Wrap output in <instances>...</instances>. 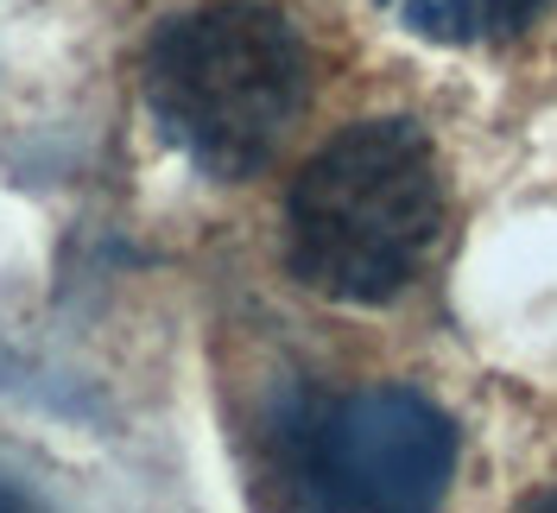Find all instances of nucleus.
<instances>
[{
    "instance_id": "nucleus-1",
    "label": "nucleus",
    "mask_w": 557,
    "mask_h": 513,
    "mask_svg": "<svg viewBox=\"0 0 557 513\" xmlns=\"http://www.w3.org/2000/svg\"><path fill=\"white\" fill-rule=\"evenodd\" d=\"M444 209V166L418 121H355L285 191V267L330 305H393L431 267Z\"/></svg>"
},
{
    "instance_id": "nucleus-2",
    "label": "nucleus",
    "mask_w": 557,
    "mask_h": 513,
    "mask_svg": "<svg viewBox=\"0 0 557 513\" xmlns=\"http://www.w3.org/2000/svg\"><path fill=\"white\" fill-rule=\"evenodd\" d=\"M139 96L172 152H184L215 184H242L273 166L285 134L298 127L311 96V58L278 7L209 0L152 33Z\"/></svg>"
},
{
    "instance_id": "nucleus-3",
    "label": "nucleus",
    "mask_w": 557,
    "mask_h": 513,
    "mask_svg": "<svg viewBox=\"0 0 557 513\" xmlns=\"http://www.w3.org/2000/svg\"><path fill=\"white\" fill-rule=\"evenodd\" d=\"M278 476L298 508L406 513L437 508L456 476V425L418 387L317 393L273 431Z\"/></svg>"
},
{
    "instance_id": "nucleus-4",
    "label": "nucleus",
    "mask_w": 557,
    "mask_h": 513,
    "mask_svg": "<svg viewBox=\"0 0 557 513\" xmlns=\"http://www.w3.org/2000/svg\"><path fill=\"white\" fill-rule=\"evenodd\" d=\"M412 38L450 45V51H487L525 38L557 0H381Z\"/></svg>"
},
{
    "instance_id": "nucleus-5",
    "label": "nucleus",
    "mask_w": 557,
    "mask_h": 513,
    "mask_svg": "<svg viewBox=\"0 0 557 513\" xmlns=\"http://www.w3.org/2000/svg\"><path fill=\"white\" fill-rule=\"evenodd\" d=\"M0 508H33V494H20V488H13V481L0 476Z\"/></svg>"
}]
</instances>
